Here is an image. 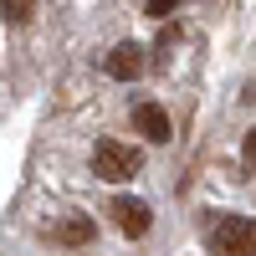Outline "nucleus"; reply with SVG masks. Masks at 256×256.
Returning <instances> with one entry per match:
<instances>
[{
  "instance_id": "1",
  "label": "nucleus",
  "mask_w": 256,
  "mask_h": 256,
  "mask_svg": "<svg viewBox=\"0 0 256 256\" xmlns=\"http://www.w3.org/2000/svg\"><path fill=\"white\" fill-rule=\"evenodd\" d=\"M144 169V154L134 144H118V138H102L92 148V174L98 180H108V184H123V180H134Z\"/></svg>"
},
{
  "instance_id": "2",
  "label": "nucleus",
  "mask_w": 256,
  "mask_h": 256,
  "mask_svg": "<svg viewBox=\"0 0 256 256\" xmlns=\"http://www.w3.org/2000/svg\"><path fill=\"white\" fill-rule=\"evenodd\" d=\"M210 251L216 256H256V220L251 216H220L210 226Z\"/></svg>"
},
{
  "instance_id": "3",
  "label": "nucleus",
  "mask_w": 256,
  "mask_h": 256,
  "mask_svg": "<svg viewBox=\"0 0 256 256\" xmlns=\"http://www.w3.org/2000/svg\"><path fill=\"white\" fill-rule=\"evenodd\" d=\"M144 67H148V56H144L138 41H118V46L108 52V77H118V82L144 77Z\"/></svg>"
},
{
  "instance_id": "4",
  "label": "nucleus",
  "mask_w": 256,
  "mask_h": 256,
  "mask_svg": "<svg viewBox=\"0 0 256 256\" xmlns=\"http://www.w3.org/2000/svg\"><path fill=\"white\" fill-rule=\"evenodd\" d=\"M108 210H113V220H118V230H123L128 241L148 236V205H144V200H128V195H118Z\"/></svg>"
},
{
  "instance_id": "5",
  "label": "nucleus",
  "mask_w": 256,
  "mask_h": 256,
  "mask_svg": "<svg viewBox=\"0 0 256 256\" xmlns=\"http://www.w3.org/2000/svg\"><path fill=\"white\" fill-rule=\"evenodd\" d=\"M134 128L148 144H169V113L159 108V102H138L134 108Z\"/></svg>"
},
{
  "instance_id": "6",
  "label": "nucleus",
  "mask_w": 256,
  "mask_h": 256,
  "mask_svg": "<svg viewBox=\"0 0 256 256\" xmlns=\"http://www.w3.org/2000/svg\"><path fill=\"white\" fill-rule=\"evenodd\" d=\"M46 236H52L56 246H88V241H92V216H67V220H56Z\"/></svg>"
},
{
  "instance_id": "7",
  "label": "nucleus",
  "mask_w": 256,
  "mask_h": 256,
  "mask_svg": "<svg viewBox=\"0 0 256 256\" xmlns=\"http://www.w3.org/2000/svg\"><path fill=\"white\" fill-rule=\"evenodd\" d=\"M31 10H36V0H6V20H10V26L31 20Z\"/></svg>"
},
{
  "instance_id": "8",
  "label": "nucleus",
  "mask_w": 256,
  "mask_h": 256,
  "mask_svg": "<svg viewBox=\"0 0 256 256\" xmlns=\"http://www.w3.org/2000/svg\"><path fill=\"white\" fill-rule=\"evenodd\" d=\"M174 6H180V0H148V16H154V20H164Z\"/></svg>"
},
{
  "instance_id": "9",
  "label": "nucleus",
  "mask_w": 256,
  "mask_h": 256,
  "mask_svg": "<svg viewBox=\"0 0 256 256\" xmlns=\"http://www.w3.org/2000/svg\"><path fill=\"white\" fill-rule=\"evenodd\" d=\"M241 154H246V159L256 164V128H251V134H246V144H241Z\"/></svg>"
}]
</instances>
